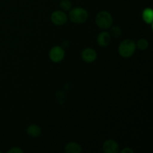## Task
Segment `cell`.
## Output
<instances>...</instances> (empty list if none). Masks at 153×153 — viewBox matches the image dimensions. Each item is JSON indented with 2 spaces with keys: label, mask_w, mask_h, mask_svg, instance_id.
Masks as SVG:
<instances>
[{
  "label": "cell",
  "mask_w": 153,
  "mask_h": 153,
  "mask_svg": "<svg viewBox=\"0 0 153 153\" xmlns=\"http://www.w3.org/2000/svg\"><path fill=\"white\" fill-rule=\"evenodd\" d=\"M136 43L131 39H126L120 43L118 47V52L123 58H128L132 56L135 52Z\"/></svg>",
  "instance_id": "1"
},
{
  "label": "cell",
  "mask_w": 153,
  "mask_h": 153,
  "mask_svg": "<svg viewBox=\"0 0 153 153\" xmlns=\"http://www.w3.org/2000/svg\"><path fill=\"white\" fill-rule=\"evenodd\" d=\"M96 23L101 29H108L113 23V18L111 14L105 10H102L97 13L96 16Z\"/></svg>",
  "instance_id": "2"
},
{
  "label": "cell",
  "mask_w": 153,
  "mask_h": 153,
  "mask_svg": "<svg viewBox=\"0 0 153 153\" xmlns=\"http://www.w3.org/2000/svg\"><path fill=\"white\" fill-rule=\"evenodd\" d=\"M69 16L70 20L74 23L82 24L86 22L88 17V13L83 7H77L70 10Z\"/></svg>",
  "instance_id": "3"
},
{
  "label": "cell",
  "mask_w": 153,
  "mask_h": 153,
  "mask_svg": "<svg viewBox=\"0 0 153 153\" xmlns=\"http://www.w3.org/2000/svg\"><path fill=\"white\" fill-rule=\"evenodd\" d=\"M49 55L51 61L55 63H58L61 62L64 59V56H65V52H64V49L62 47L55 46L49 51Z\"/></svg>",
  "instance_id": "4"
},
{
  "label": "cell",
  "mask_w": 153,
  "mask_h": 153,
  "mask_svg": "<svg viewBox=\"0 0 153 153\" xmlns=\"http://www.w3.org/2000/svg\"><path fill=\"white\" fill-rule=\"evenodd\" d=\"M51 21L56 25H62L67 21V16L62 10H55L51 14Z\"/></svg>",
  "instance_id": "5"
},
{
  "label": "cell",
  "mask_w": 153,
  "mask_h": 153,
  "mask_svg": "<svg viewBox=\"0 0 153 153\" xmlns=\"http://www.w3.org/2000/svg\"><path fill=\"white\" fill-rule=\"evenodd\" d=\"M102 150L105 153H117L119 151V145L115 140H107L103 143Z\"/></svg>",
  "instance_id": "6"
},
{
  "label": "cell",
  "mask_w": 153,
  "mask_h": 153,
  "mask_svg": "<svg viewBox=\"0 0 153 153\" xmlns=\"http://www.w3.org/2000/svg\"><path fill=\"white\" fill-rule=\"evenodd\" d=\"M97 54L94 49L86 48L82 52V58L87 63H92L97 59Z\"/></svg>",
  "instance_id": "7"
},
{
  "label": "cell",
  "mask_w": 153,
  "mask_h": 153,
  "mask_svg": "<svg viewBox=\"0 0 153 153\" xmlns=\"http://www.w3.org/2000/svg\"><path fill=\"white\" fill-rule=\"evenodd\" d=\"M111 43V35L107 31H102L97 37V43L102 47H105Z\"/></svg>",
  "instance_id": "8"
},
{
  "label": "cell",
  "mask_w": 153,
  "mask_h": 153,
  "mask_svg": "<svg viewBox=\"0 0 153 153\" xmlns=\"http://www.w3.org/2000/svg\"><path fill=\"white\" fill-rule=\"evenodd\" d=\"M64 149L67 153H79L82 151V146L75 142H70L67 143L64 147Z\"/></svg>",
  "instance_id": "9"
},
{
  "label": "cell",
  "mask_w": 153,
  "mask_h": 153,
  "mask_svg": "<svg viewBox=\"0 0 153 153\" xmlns=\"http://www.w3.org/2000/svg\"><path fill=\"white\" fill-rule=\"evenodd\" d=\"M27 134L31 137H37L41 134V128L35 124L30 125L27 128Z\"/></svg>",
  "instance_id": "10"
},
{
  "label": "cell",
  "mask_w": 153,
  "mask_h": 153,
  "mask_svg": "<svg viewBox=\"0 0 153 153\" xmlns=\"http://www.w3.org/2000/svg\"><path fill=\"white\" fill-rule=\"evenodd\" d=\"M142 17H143V19L146 23L152 24L153 19V11L152 9L149 8V7L144 9V10L142 13Z\"/></svg>",
  "instance_id": "11"
},
{
  "label": "cell",
  "mask_w": 153,
  "mask_h": 153,
  "mask_svg": "<svg viewBox=\"0 0 153 153\" xmlns=\"http://www.w3.org/2000/svg\"><path fill=\"white\" fill-rule=\"evenodd\" d=\"M148 46H149V42L144 38L139 39L136 43V47L138 48L140 50H145L147 49Z\"/></svg>",
  "instance_id": "12"
},
{
  "label": "cell",
  "mask_w": 153,
  "mask_h": 153,
  "mask_svg": "<svg viewBox=\"0 0 153 153\" xmlns=\"http://www.w3.org/2000/svg\"><path fill=\"white\" fill-rule=\"evenodd\" d=\"M121 31L120 28L118 26H113L110 28V35L114 37H119L121 35Z\"/></svg>",
  "instance_id": "13"
},
{
  "label": "cell",
  "mask_w": 153,
  "mask_h": 153,
  "mask_svg": "<svg viewBox=\"0 0 153 153\" xmlns=\"http://www.w3.org/2000/svg\"><path fill=\"white\" fill-rule=\"evenodd\" d=\"M60 7L64 10H69L71 9L72 3L70 0H61L60 2Z\"/></svg>",
  "instance_id": "14"
},
{
  "label": "cell",
  "mask_w": 153,
  "mask_h": 153,
  "mask_svg": "<svg viewBox=\"0 0 153 153\" xmlns=\"http://www.w3.org/2000/svg\"><path fill=\"white\" fill-rule=\"evenodd\" d=\"M8 153H22L23 152V150L22 149H20L19 147H13L10 149H9L7 151Z\"/></svg>",
  "instance_id": "15"
},
{
  "label": "cell",
  "mask_w": 153,
  "mask_h": 153,
  "mask_svg": "<svg viewBox=\"0 0 153 153\" xmlns=\"http://www.w3.org/2000/svg\"><path fill=\"white\" fill-rule=\"evenodd\" d=\"M121 152L122 153H133L134 152V151H133V149H131V148L126 147V148H124L122 151H121Z\"/></svg>",
  "instance_id": "16"
}]
</instances>
